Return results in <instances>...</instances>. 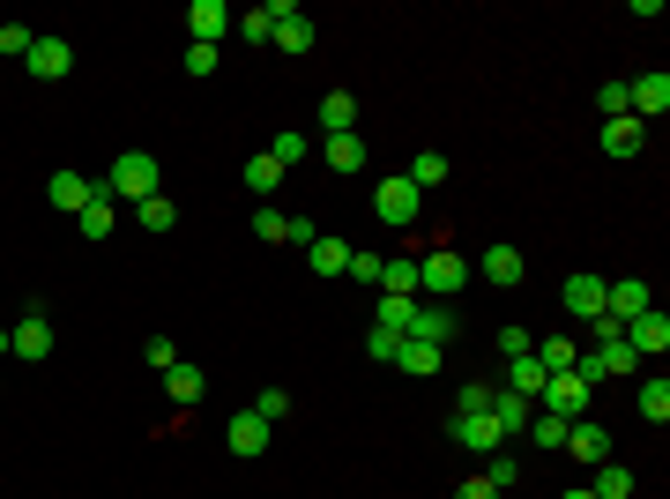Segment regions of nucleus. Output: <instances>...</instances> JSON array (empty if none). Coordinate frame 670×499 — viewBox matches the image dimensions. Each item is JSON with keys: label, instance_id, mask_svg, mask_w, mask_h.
I'll list each match as a JSON object with an SVG mask.
<instances>
[{"label": "nucleus", "instance_id": "1", "mask_svg": "<svg viewBox=\"0 0 670 499\" xmlns=\"http://www.w3.org/2000/svg\"><path fill=\"white\" fill-rule=\"evenodd\" d=\"M98 187L112 201H149V194H164V164H157L149 150H120V157H112V172H104Z\"/></svg>", "mask_w": 670, "mask_h": 499}, {"label": "nucleus", "instance_id": "2", "mask_svg": "<svg viewBox=\"0 0 670 499\" xmlns=\"http://www.w3.org/2000/svg\"><path fill=\"white\" fill-rule=\"evenodd\" d=\"M470 253H454V247H432V253H418V291L424 299H447L454 306V291H462V283H470Z\"/></svg>", "mask_w": 670, "mask_h": 499}, {"label": "nucleus", "instance_id": "3", "mask_svg": "<svg viewBox=\"0 0 670 499\" xmlns=\"http://www.w3.org/2000/svg\"><path fill=\"white\" fill-rule=\"evenodd\" d=\"M537 410H551V418H596V388L581 373H551L544 380V396H537Z\"/></svg>", "mask_w": 670, "mask_h": 499}, {"label": "nucleus", "instance_id": "4", "mask_svg": "<svg viewBox=\"0 0 670 499\" xmlns=\"http://www.w3.org/2000/svg\"><path fill=\"white\" fill-rule=\"evenodd\" d=\"M418 209H424V194H418V187H410L402 172L372 187V217H380L388 231H410V224H418Z\"/></svg>", "mask_w": 670, "mask_h": 499}, {"label": "nucleus", "instance_id": "5", "mask_svg": "<svg viewBox=\"0 0 670 499\" xmlns=\"http://www.w3.org/2000/svg\"><path fill=\"white\" fill-rule=\"evenodd\" d=\"M462 336V313L447 299H418V313H410V343H432V350H447Z\"/></svg>", "mask_w": 670, "mask_h": 499}, {"label": "nucleus", "instance_id": "6", "mask_svg": "<svg viewBox=\"0 0 670 499\" xmlns=\"http://www.w3.org/2000/svg\"><path fill=\"white\" fill-rule=\"evenodd\" d=\"M447 440L470 448V455H499L507 448V432L492 425V410H454V418H447Z\"/></svg>", "mask_w": 670, "mask_h": 499}, {"label": "nucleus", "instance_id": "7", "mask_svg": "<svg viewBox=\"0 0 670 499\" xmlns=\"http://www.w3.org/2000/svg\"><path fill=\"white\" fill-rule=\"evenodd\" d=\"M626 112H633L641 127H656V120L670 112V76H663V68H656V76H633V82H626Z\"/></svg>", "mask_w": 670, "mask_h": 499}, {"label": "nucleus", "instance_id": "8", "mask_svg": "<svg viewBox=\"0 0 670 499\" xmlns=\"http://www.w3.org/2000/svg\"><path fill=\"white\" fill-rule=\"evenodd\" d=\"M269 432H276V425L261 418V410H231V425H223V448L239 455V462H253V455H269Z\"/></svg>", "mask_w": 670, "mask_h": 499}, {"label": "nucleus", "instance_id": "9", "mask_svg": "<svg viewBox=\"0 0 670 499\" xmlns=\"http://www.w3.org/2000/svg\"><path fill=\"white\" fill-rule=\"evenodd\" d=\"M626 350H633L641 366H656V358H663V350H670V321H663V313H656V306L626 321Z\"/></svg>", "mask_w": 670, "mask_h": 499}, {"label": "nucleus", "instance_id": "10", "mask_svg": "<svg viewBox=\"0 0 670 499\" xmlns=\"http://www.w3.org/2000/svg\"><path fill=\"white\" fill-rule=\"evenodd\" d=\"M8 358H52V313L46 306H30L23 321L8 328Z\"/></svg>", "mask_w": 670, "mask_h": 499}, {"label": "nucleus", "instance_id": "11", "mask_svg": "<svg viewBox=\"0 0 670 499\" xmlns=\"http://www.w3.org/2000/svg\"><path fill=\"white\" fill-rule=\"evenodd\" d=\"M477 276H484V283H499V291H514L521 276H529V253L499 239V247H484V253H477Z\"/></svg>", "mask_w": 670, "mask_h": 499}, {"label": "nucleus", "instance_id": "12", "mask_svg": "<svg viewBox=\"0 0 670 499\" xmlns=\"http://www.w3.org/2000/svg\"><path fill=\"white\" fill-rule=\"evenodd\" d=\"M231 23H239V16H231L223 0H194V8H187V38H194V46H223Z\"/></svg>", "mask_w": 670, "mask_h": 499}, {"label": "nucleus", "instance_id": "13", "mask_svg": "<svg viewBox=\"0 0 670 499\" xmlns=\"http://www.w3.org/2000/svg\"><path fill=\"white\" fill-rule=\"evenodd\" d=\"M46 194H52V209H60V217H82V209H90V201H98L104 187H98V179H82V172H68V164H60Z\"/></svg>", "mask_w": 670, "mask_h": 499}, {"label": "nucleus", "instance_id": "14", "mask_svg": "<svg viewBox=\"0 0 670 499\" xmlns=\"http://www.w3.org/2000/svg\"><path fill=\"white\" fill-rule=\"evenodd\" d=\"M567 455L573 462H589V470L596 462H611V432H603V418H573L567 425Z\"/></svg>", "mask_w": 670, "mask_h": 499}, {"label": "nucleus", "instance_id": "15", "mask_svg": "<svg viewBox=\"0 0 670 499\" xmlns=\"http://www.w3.org/2000/svg\"><path fill=\"white\" fill-rule=\"evenodd\" d=\"M23 68H30L38 82H60V76L74 68V46H68V38H38V46L23 52Z\"/></svg>", "mask_w": 670, "mask_h": 499}, {"label": "nucleus", "instance_id": "16", "mask_svg": "<svg viewBox=\"0 0 670 499\" xmlns=\"http://www.w3.org/2000/svg\"><path fill=\"white\" fill-rule=\"evenodd\" d=\"M559 299H567V313H573V321H596V313H603V276H596V269H573Z\"/></svg>", "mask_w": 670, "mask_h": 499}, {"label": "nucleus", "instance_id": "17", "mask_svg": "<svg viewBox=\"0 0 670 499\" xmlns=\"http://www.w3.org/2000/svg\"><path fill=\"white\" fill-rule=\"evenodd\" d=\"M648 283L641 276H619V283H603V313H611V321H633V313H648Z\"/></svg>", "mask_w": 670, "mask_h": 499}, {"label": "nucleus", "instance_id": "18", "mask_svg": "<svg viewBox=\"0 0 670 499\" xmlns=\"http://www.w3.org/2000/svg\"><path fill=\"white\" fill-rule=\"evenodd\" d=\"M321 157H328V172H343V179H358L366 172V142H358V127H350V134H321Z\"/></svg>", "mask_w": 670, "mask_h": 499}, {"label": "nucleus", "instance_id": "19", "mask_svg": "<svg viewBox=\"0 0 670 499\" xmlns=\"http://www.w3.org/2000/svg\"><path fill=\"white\" fill-rule=\"evenodd\" d=\"M544 366H537V350H529V358H507V373H499V388H507V396H521V402H537L544 396Z\"/></svg>", "mask_w": 670, "mask_h": 499}, {"label": "nucleus", "instance_id": "20", "mask_svg": "<svg viewBox=\"0 0 670 499\" xmlns=\"http://www.w3.org/2000/svg\"><path fill=\"white\" fill-rule=\"evenodd\" d=\"M596 142H603V157H641V142H648V127L626 112V120H603L596 127Z\"/></svg>", "mask_w": 670, "mask_h": 499}, {"label": "nucleus", "instance_id": "21", "mask_svg": "<svg viewBox=\"0 0 670 499\" xmlns=\"http://www.w3.org/2000/svg\"><path fill=\"white\" fill-rule=\"evenodd\" d=\"M350 253H358V247H350V239H336V231H321V239L306 247V269H313V276H343V269H350Z\"/></svg>", "mask_w": 670, "mask_h": 499}, {"label": "nucleus", "instance_id": "22", "mask_svg": "<svg viewBox=\"0 0 670 499\" xmlns=\"http://www.w3.org/2000/svg\"><path fill=\"white\" fill-rule=\"evenodd\" d=\"M440 358H447V350H432V343H410V336H402L388 366H396V373H410V380H432V373H440Z\"/></svg>", "mask_w": 670, "mask_h": 499}, {"label": "nucleus", "instance_id": "23", "mask_svg": "<svg viewBox=\"0 0 670 499\" xmlns=\"http://www.w3.org/2000/svg\"><path fill=\"white\" fill-rule=\"evenodd\" d=\"M380 291L388 299H418V253H388L380 261Z\"/></svg>", "mask_w": 670, "mask_h": 499}, {"label": "nucleus", "instance_id": "24", "mask_svg": "<svg viewBox=\"0 0 670 499\" xmlns=\"http://www.w3.org/2000/svg\"><path fill=\"white\" fill-rule=\"evenodd\" d=\"M201 388H209V380H201V366H187V358H172V366H164V396H172L179 410H194Z\"/></svg>", "mask_w": 670, "mask_h": 499}, {"label": "nucleus", "instance_id": "25", "mask_svg": "<svg viewBox=\"0 0 670 499\" xmlns=\"http://www.w3.org/2000/svg\"><path fill=\"white\" fill-rule=\"evenodd\" d=\"M633 410H641L648 425H663V418H670V380L656 373V366H648V373H641V388H633Z\"/></svg>", "mask_w": 670, "mask_h": 499}, {"label": "nucleus", "instance_id": "26", "mask_svg": "<svg viewBox=\"0 0 670 499\" xmlns=\"http://www.w3.org/2000/svg\"><path fill=\"white\" fill-rule=\"evenodd\" d=\"M529 418H537V402L507 396V388H499V396H492V425H499V432H507V440H521V432H529Z\"/></svg>", "mask_w": 670, "mask_h": 499}, {"label": "nucleus", "instance_id": "27", "mask_svg": "<svg viewBox=\"0 0 670 499\" xmlns=\"http://www.w3.org/2000/svg\"><path fill=\"white\" fill-rule=\"evenodd\" d=\"M239 179H247V194H253V201H269L276 187H283V164L261 150V157H247V172H239Z\"/></svg>", "mask_w": 670, "mask_h": 499}, {"label": "nucleus", "instance_id": "28", "mask_svg": "<svg viewBox=\"0 0 670 499\" xmlns=\"http://www.w3.org/2000/svg\"><path fill=\"white\" fill-rule=\"evenodd\" d=\"M350 127H358V98H350V90H328L321 98V134H350Z\"/></svg>", "mask_w": 670, "mask_h": 499}, {"label": "nucleus", "instance_id": "29", "mask_svg": "<svg viewBox=\"0 0 670 499\" xmlns=\"http://www.w3.org/2000/svg\"><path fill=\"white\" fill-rule=\"evenodd\" d=\"M573 358H581L573 336H537V366H544V373H573Z\"/></svg>", "mask_w": 670, "mask_h": 499}, {"label": "nucleus", "instance_id": "30", "mask_svg": "<svg viewBox=\"0 0 670 499\" xmlns=\"http://www.w3.org/2000/svg\"><path fill=\"white\" fill-rule=\"evenodd\" d=\"M589 499H633V470H626V462H596Z\"/></svg>", "mask_w": 670, "mask_h": 499}, {"label": "nucleus", "instance_id": "31", "mask_svg": "<svg viewBox=\"0 0 670 499\" xmlns=\"http://www.w3.org/2000/svg\"><path fill=\"white\" fill-rule=\"evenodd\" d=\"M402 179H410L418 194H432V187H440V179H447V157H440V150H418V157H410V172H402Z\"/></svg>", "mask_w": 670, "mask_h": 499}, {"label": "nucleus", "instance_id": "32", "mask_svg": "<svg viewBox=\"0 0 670 499\" xmlns=\"http://www.w3.org/2000/svg\"><path fill=\"white\" fill-rule=\"evenodd\" d=\"M253 239L261 247H291V217L283 209H253Z\"/></svg>", "mask_w": 670, "mask_h": 499}, {"label": "nucleus", "instance_id": "33", "mask_svg": "<svg viewBox=\"0 0 670 499\" xmlns=\"http://www.w3.org/2000/svg\"><path fill=\"white\" fill-rule=\"evenodd\" d=\"M134 217H142L149 231H172L179 224V201L172 194H149V201H134Z\"/></svg>", "mask_w": 670, "mask_h": 499}, {"label": "nucleus", "instance_id": "34", "mask_svg": "<svg viewBox=\"0 0 670 499\" xmlns=\"http://www.w3.org/2000/svg\"><path fill=\"white\" fill-rule=\"evenodd\" d=\"M306 150H313V142H306L298 127H283V134H269V157H276V164H283V172H291V164H306Z\"/></svg>", "mask_w": 670, "mask_h": 499}, {"label": "nucleus", "instance_id": "35", "mask_svg": "<svg viewBox=\"0 0 670 499\" xmlns=\"http://www.w3.org/2000/svg\"><path fill=\"white\" fill-rule=\"evenodd\" d=\"M74 231H82V239H112V194H98V201H90V209L74 217Z\"/></svg>", "mask_w": 670, "mask_h": 499}, {"label": "nucleus", "instance_id": "36", "mask_svg": "<svg viewBox=\"0 0 670 499\" xmlns=\"http://www.w3.org/2000/svg\"><path fill=\"white\" fill-rule=\"evenodd\" d=\"M231 30H239V46H269V38H276V16H269V8H247Z\"/></svg>", "mask_w": 670, "mask_h": 499}, {"label": "nucleus", "instance_id": "37", "mask_svg": "<svg viewBox=\"0 0 670 499\" xmlns=\"http://www.w3.org/2000/svg\"><path fill=\"white\" fill-rule=\"evenodd\" d=\"M484 485H492V492H514V485H521V462H514L507 448H499V455H484Z\"/></svg>", "mask_w": 670, "mask_h": 499}, {"label": "nucleus", "instance_id": "38", "mask_svg": "<svg viewBox=\"0 0 670 499\" xmlns=\"http://www.w3.org/2000/svg\"><path fill=\"white\" fill-rule=\"evenodd\" d=\"M521 440H537V448H567V418H551V410H537Z\"/></svg>", "mask_w": 670, "mask_h": 499}, {"label": "nucleus", "instance_id": "39", "mask_svg": "<svg viewBox=\"0 0 670 499\" xmlns=\"http://www.w3.org/2000/svg\"><path fill=\"white\" fill-rule=\"evenodd\" d=\"M492 396H499V380H462L454 388V410H492Z\"/></svg>", "mask_w": 670, "mask_h": 499}, {"label": "nucleus", "instance_id": "40", "mask_svg": "<svg viewBox=\"0 0 670 499\" xmlns=\"http://www.w3.org/2000/svg\"><path fill=\"white\" fill-rule=\"evenodd\" d=\"M30 46H38V30L30 23H0V60H23Z\"/></svg>", "mask_w": 670, "mask_h": 499}, {"label": "nucleus", "instance_id": "41", "mask_svg": "<svg viewBox=\"0 0 670 499\" xmlns=\"http://www.w3.org/2000/svg\"><path fill=\"white\" fill-rule=\"evenodd\" d=\"M529 350H537V336H529L521 321H507V328H499V358H529Z\"/></svg>", "mask_w": 670, "mask_h": 499}, {"label": "nucleus", "instance_id": "42", "mask_svg": "<svg viewBox=\"0 0 670 499\" xmlns=\"http://www.w3.org/2000/svg\"><path fill=\"white\" fill-rule=\"evenodd\" d=\"M247 410H261L269 425H276V418H291V388H261V396H253Z\"/></svg>", "mask_w": 670, "mask_h": 499}, {"label": "nucleus", "instance_id": "43", "mask_svg": "<svg viewBox=\"0 0 670 499\" xmlns=\"http://www.w3.org/2000/svg\"><path fill=\"white\" fill-rule=\"evenodd\" d=\"M596 112L603 120H626V82H596Z\"/></svg>", "mask_w": 670, "mask_h": 499}, {"label": "nucleus", "instance_id": "44", "mask_svg": "<svg viewBox=\"0 0 670 499\" xmlns=\"http://www.w3.org/2000/svg\"><path fill=\"white\" fill-rule=\"evenodd\" d=\"M380 261H388V253H350V269H343V276H358L366 291H380Z\"/></svg>", "mask_w": 670, "mask_h": 499}, {"label": "nucleus", "instance_id": "45", "mask_svg": "<svg viewBox=\"0 0 670 499\" xmlns=\"http://www.w3.org/2000/svg\"><path fill=\"white\" fill-rule=\"evenodd\" d=\"M396 343H402L396 328H366V350H372V358H380V366H388V358H396Z\"/></svg>", "mask_w": 670, "mask_h": 499}, {"label": "nucleus", "instance_id": "46", "mask_svg": "<svg viewBox=\"0 0 670 499\" xmlns=\"http://www.w3.org/2000/svg\"><path fill=\"white\" fill-rule=\"evenodd\" d=\"M142 358H149V366H157V373H164V366H172L179 350H172V336H149V343H142Z\"/></svg>", "mask_w": 670, "mask_h": 499}, {"label": "nucleus", "instance_id": "47", "mask_svg": "<svg viewBox=\"0 0 670 499\" xmlns=\"http://www.w3.org/2000/svg\"><path fill=\"white\" fill-rule=\"evenodd\" d=\"M187 76H217V46H187Z\"/></svg>", "mask_w": 670, "mask_h": 499}, {"label": "nucleus", "instance_id": "48", "mask_svg": "<svg viewBox=\"0 0 670 499\" xmlns=\"http://www.w3.org/2000/svg\"><path fill=\"white\" fill-rule=\"evenodd\" d=\"M313 239H321V224H313V217H291V247L306 253V247H313Z\"/></svg>", "mask_w": 670, "mask_h": 499}, {"label": "nucleus", "instance_id": "49", "mask_svg": "<svg viewBox=\"0 0 670 499\" xmlns=\"http://www.w3.org/2000/svg\"><path fill=\"white\" fill-rule=\"evenodd\" d=\"M454 499H499V492L484 485V470H477V477H462V485H454Z\"/></svg>", "mask_w": 670, "mask_h": 499}, {"label": "nucleus", "instance_id": "50", "mask_svg": "<svg viewBox=\"0 0 670 499\" xmlns=\"http://www.w3.org/2000/svg\"><path fill=\"white\" fill-rule=\"evenodd\" d=\"M559 499H589V485H573V492H559Z\"/></svg>", "mask_w": 670, "mask_h": 499}, {"label": "nucleus", "instance_id": "51", "mask_svg": "<svg viewBox=\"0 0 670 499\" xmlns=\"http://www.w3.org/2000/svg\"><path fill=\"white\" fill-rule=\"evenodd\" d=\"M0 358H8V328H0Z\"/></svg>", "mask_w": 670, "mask_h": 499}]
</instances>
